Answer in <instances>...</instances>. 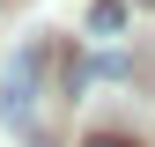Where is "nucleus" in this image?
<instances>
[{
	"mask_svg": "<svg viewBox=\"0 0 155 147\" xmlns=\"http://www.w3.org/2000/svg\"><path fill=\"white\" fill-rule=\"evenodd\" d=\"M37 74H45V44H22V52L8 59V74H0V118H8L15 133L37 118V96H45V88H37Z\"/></svg>",
	"mask_w": 155,
	"mask_h": 147,
	"instance_id": "obj_1",
	"label": "nucleus"
},
{
	"mask_svg": "<svg viewBox=\"0 0 155 147\" xmlns=\"http://www.w3.org/2000/svg\"><path fill=\"white\" fill-rule=\"evenodd\" d=\"M126 30V8H118V0H96V8H89V37H118Z\"/></svg>",
	"mask_w": 155,
	"mask_h": 147,
	"instance_id": "obj_2",
	"label": "nucleus"
},
{
	"mask_svg": "<svg viewBox=\"0 0 155 147\" xmlns=\"http://www.w3.org/2000/svg\"><path fill=\"white\" fill-rule=\"evenodd\" d=\"M89 147H126V140H89Z\"/></svg>",
	"mask_w": 155,
	"mask_h": 147,
	"instance_id": "obj_3",
	"label": "nucleus"
}]
</instances>
